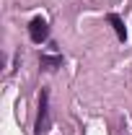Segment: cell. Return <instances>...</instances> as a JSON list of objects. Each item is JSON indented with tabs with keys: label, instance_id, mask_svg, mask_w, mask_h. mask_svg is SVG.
I'll list each match as a JSON object with an SVG mask.
<instances>
[{
	"label": "cell",
	"instance_id": "6da1fadb",
	"mask_svg": "<svg viewBox=\"0 0 132 135\" xmlns=\"http://www.w3.org/2000/svg\"><path fill=\"white\" fill-rule=\"evenodd\" d=\"M29 36H31V42H36V44H42L47 36H49V26H47V21L42 16H36L29 23Z\"/></svg>",
	"mask_w": 132,
	"mask_h": 135
},
{
	"label": "cell",
	"instance_id": "7a4b0ae2",
	"mask_svg": "<svg viewBox=\"0 0 132 135\" xmlns=\"http://www.w3.org/2000/svg\"><path fill=\"white\" fill-rule=\"evenodd\" d=\"M47 101H49L47 91H42V99H39V117H36V135L47 133Z\"/></svg>",
	"mask_w": 132,
	"mask_h": 135
},
{
	"label": "cell",
	"instance_id": "3957f363",
	"mask_svg": "<svg viewBox=\"0 0 132 135\" xmlns=\"http://www.w3.org/2000/svg\"><path fill=\"white\" fill-rule=\"evenodd\" d=\"M109 23H111V26H114V31H116V36H119V39H122V42H124V39H127V29H124V21H122V18L116 16V13H109Z\"/></svg>",
	"mask_w": 132,
	"mask_h": 135
},
{
	"label": "cell",
	"instance_id": "277c9868",
	"mask_svg": "<svg viewBox=\"0 0 132 135\" xmlns=\"http://www.w3.org/2000/svg\"><path fill=\"white\" fill-rule=\"evenodd\" d=\"M39 62H42V68H44V70H57V68L62 65V57H57V55H54V57L42 55V60H39Z\"/></svg>",
	"mask_w": 132,
	"mask_h": 135
}]
</instances>
